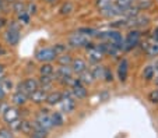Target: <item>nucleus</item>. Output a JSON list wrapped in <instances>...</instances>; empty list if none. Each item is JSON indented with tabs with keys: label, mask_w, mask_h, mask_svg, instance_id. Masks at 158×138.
I'll return each mask as SVG.
<instances>
[{
	"label": "nucleus",
	"mask_w": 158,
	"mask_h": 138,
	"mask_svg": "<svg viewBox=\"0 0 158 138\" xmlns=\"http://www.w3.org/2000/svg\"><path fill=\"white\" fill-rule=\"evenodd\" d=\"M38 88H39L38 80H36V78H34V77H28V78H25L24 81L18 82L17 87H15V91L23 92V93H25L27 96H30L31 93H32L35 89H38Z\"/></svg>",
	"instance_id": "f257e3e1"
},
{
	"label": "nucleus",
	"mask_w": 158,
	"mask_h": 138,
	"mask_svg": "<svg viewBox=\"0 0 158 138\" xmlns=\"http://www.w3.org/2000/svg\"><path fill=\"white\" fill-rule=\"evenodd\" d=\"M70 93L74 99H85L87 96H88V89L87 87L83 84V82L78 80V78H74L70 85Z\"/></svg>",
	"instance_id": "f03ea898"
},
{
	"label": "nucleus",
	"mask_w": 158,
	"mask_h": 138,
	"mask_svg": "<svg viewBox=\"0 0 158 138\" xmlns=\"http://www.w3.org/2000/svg\"><path fill=\"white\" fill-rule=\"evenodd\" d=\"M141 41V32L137 30H133L126 35V38L123 39V50H131L136 46L140 45Z\"/></svg>",
	"instance_id": "7ed1b4c3"
},
{
	"label": "nucleus",
	"mask_w": 158,
	"mask_h": 138,
	"mask_svg": "<svg viewBox=\"0 0 158 138\" xmlns=\"http://www.w3.org/2000/svg\"><path fill=\"white\" fill-rule=\"evenodd\" d=\"M56 57H57L56 52L53 50V48H49V46L38 49L35 53V59L38 61H41V63H52V61L56 60Z\"/></svg>",
	"instance_id": "20e7f679"
},
{
	"label": "nucleus",
	"mask_w": 158,
	"mask_h": 138,
	"mask_svg": "<svg viewBox=\"0 0 158 138\" xmlns=\"http://www.w3.org/2000/svg\"><path fill=\"white\" fill-rule=\"evenodd\" d=\"M59 106H60V112L63 114L64 113H73L76 109V99L72 96V93L69 92H63V98L62 101L59 102Z\"/></svg>",
	"instance_id": "39448f33"
},
{
	"label": "nucleus",
	"mask_w": 158,
	"mask_h": 138,
	"mask_svg": "<svg viewBox=\"0 0 158 138\" xmlns=\"http://www.w3.org/2000/svg\"><path fill=\"white\" fill-rule=\"evenodd\" d=\"M35 121L42 127V128L48 130V131L53 128V126H52V120H51V112H49L48 109H41V110L38 112V114H36V117H35Z\"/></svg>",
	"instance_id": "423d86ee"
},
{
	"label": "nucleus",
	"mask_w": 158,
	"mask_h": 138,
	"mask_svg": "<svg viewBox=\"0 0 158 138\" xmlns=\"http://www.w3.org/2000/svg\"><path fill=\"white\" fill-rule=\"evenodd\" d=\"M2 116H3V120L6 121L7 124L11 123V121L20 119V109L17 106H6V108L2 110Z\"/></svg>",
	"instance_id": "0eeeda50"
},
{
	"label": "nucleus",
	"mask_w": 158,
	"mask_h": 138,
	"mask_svg": "<svg viewBox=\"0 0 158 138\" xmlns=\"http://www.w3.org/2000/svg\"><path fill=\"white\" fill-rule=\"evenodd\" d=\"M91 42L87 36L81 35V34L76 32L69 38V46L70 48H85L88 43Z\"/></svg>",
	"instance_id": "6e6552de"
},
{
	"label": "nucleus",
	"mask_w": 158,
	"mask_h": 138,
	"mask_svg": "<svg viewBox=\"0 0 158 138\" xmlns=\"http://www.w3.org/2000/svg\"><path fill=\"white\" fill-rule=\"evenodd\" d=\"M3 36H4V42H6L9 46L15 48V46L20 43V39H21L20 31H13V30H9V28H7V30L4 31Z\"/></svg>",
	"instance_id": "1a4fd4ad"
},
{
	"label": "nucleus",
	"mask_w": 158,
	"mask_h": 138,
	"mask_svg": "<svg viewBox=\"0 0 158 138\" xmlns=\"http://www.w3.org/2000/svg\"><path fill=\"white\" fill-rule=\"evenodd\" d=\"M13 87H14V84H13L11 78L6 77V74H4L3 77L0 78V99L3 101L10 93V91L13 89Z\"/></svg>",
	"instance_id": "9d476101"
},
{
	"label": "nucleus",
	"mask_w": 158,
	"mask_h": 138,
	"mask_svg": "<svg viewBox=\"0 0 158 138\" xmlns=\"http://www.w3.org/2000/svg\"><path fill=\"white\" fill-rule=\"evenodd\" d=\"M48 92H49V91H46V89H44V88L39 87L38 89H35L30 96H28V101L36 103V105H39V103H44L45 101H46Z\"/></svg>",
	"instance_id": "9b49d317"
},
{
	"label": "nucleus",
	"mask_w": 158,
	"mask_h": 138,
	"mask_svg": "<svg viewBox=\"0 0 158 138\" xmlns=\"http://www.w3.org/2000/svg\"><path fill=\"white\" fill-rule=\"evenodd\" d=\"M87 59L89 60V63H93V64L99 63V61L104 59V53L98 49V46L94 45L93 48L87 49Z\"/></svg>",
	"instance_id": "f8f14e48"
},
{
	"label": "nucleus",
	"mask_w": 158,
	"mask_h": 138,
	"mask_svg": "<svg viewBox=\"0 0 158 138\" xmlns=\"http://www.w3.org/2000/svg\"><path fill=\"white\" fill-rule=\"evenodd\" d=\"M129 77V60L123 57L118 64V80L120 82H125Z\"/></svg>",
	"instance_id": "ddd939ff"
},
{
	"label": "nucleus",
	"mask_w": 158,
	"mask_h": 138,
	"mask_svg": "<svg viewBox=\"0 0 158 138\" xmlns=\"http://www.w3.org/2000/svg\"><path fill=\"white\" fill-rule=\"evenodd\" d=\"M70 67H72L73 74L78 75V74H81V73L85 71L88 66H87V61L84 60V59H81V57H73Z\"/></svg>",
	"instance_id": "4468645a"
},
{
	"label": "nucleus",
	"mask_w": 158,
	"mask_h": 138,
	"mask_svg": "<svg viewBox=\"0 0 158 138\" xmlns=\"http://www.w3.org/2000/svg\"><path fill=\"white\" fill-rule=\"evenodd\" d=\"M144 52L148 57H155L158 56V41H154V39H150L147 42L143 43Z\"/></svg>",
	"instance_id": "2eb2a0df"
},
{
	"label": "nucleus",
	"mask_w": 158,
	"mask_h": 138,
	"mask_svg": "<svg viewBox=\"0 0 158 138\" xmlns=\"http://www.w3.org/2000/svg\"><path fill=\"white\" fill-rule=\"evenodd\" d=\"M27 102H28V96L25 95V93L15 91V92L11 95V103H13L14 106H17V108H21V106H24Z\"/></svg>",
	"instance_id": "dca6fc26"
},
{
	"label": "nucleus",
	"mask_w": 158,
	"mask_h": 138,
	"mask_svg": "<svg viewBox=\"0 0 158 138\" xmlns=\"http://www.w3.org/2000/svg\"><path fill=\"white\" fill-rule=\"evenodd\" d=\"M62 98H63V92H60V91H52V92H48V96H46L45 102L48 103L49 106H55V105H59Z\"/></svg>",
	"instance_id": "f3484780"
},
{
	"label": "nucleus",
	"mask_w": 158,
	"mask_h": 138,
	"mask_svg": "<svg viewBox=\"0 0 158 138\" xmlns=\"http://www.w3.org/2000/svg\"><path fill=\"white\" fill-rule=\"evenodd\" d=\"M51 120H52V126L55 128H59V127L64 126V116L60 110H55L51 113Z\"/></svg>",
	"instance_id": "a211bd4d"
},
{
	"label": "nucleus",
	"mask_w": 158,
	"mask_h": 138,
	"mask_svg": "<svg viewBox=\"0 0 158 138\" xmlns=\"http://www.w3.org/2000/svg\"><path fill=\"white\" fill-rule=\"evenodd\" d=\"M38 82H39V87L41 88L49 91L52 88V85H53V82H55V77L53 75H39Z\"/></svg>",
	"instance_id": "6ab92c4d"
},
{
	"label": "nucleus",
	"mask_w": 158,
	"mask_h": 138,
	"mask_svg": "<svg viewBox=\"0 0 158 138\" xmlns=\"http://www.w3.org/2000/svg\"><path fill=\"white\" fill-rule=\"evenodd\" d=\"M155 77V70H154V66L152 64H148V66H146L143 69V71H141V78L143 80H146V81H152Z\"/></svg>",
	"instance_id": "aec40b11"
},
{
	"label": "nucleus",
	"mask_w": 158,
	"mask_h": 138,
	"mask_svg": "<svg viewBox=\"0 0 158 138\" xmlns=\"http://www.w3.org/2000/svg\"><path fill=\"white\" fill-rule=\"evenodd\" d=\"M72 60H73V57L70 53H62L59 54V56L56 57V61L59 63V66H70L72 64Z\"/></svg>",
	"instance_id": "412c9836"
},
{
	"label": "nucleus",
	"mask_w": 158,
	"mask_h": 138,
	"mask_svg": "<svg viewBox=\"0 0 158 138\" xmlns=\"http://www.w3.org/2000/svg\"><path fill=\"white\" fill-rule=\"evenodd\" d=\"M78 80H80L81 82H83L84 85H89V84H93L95 80H94L93 74L89 73V70L87 69L84 73H81V74H78Z\"/></svg>",
	"instance_id": "4be33fe9"
},
{
	"label": "nucleus",
	"mask_w": 158,
	"mask_h": 138,
	"mask_svg": "<svg viewBox=\"0 0 158 138\" xmlns=\"http://www.w3.org/2000/svg\"><path fill=\"white\" fill-rule=\"evenodd\" d=\"M104 69L105 67L99 63H95L91 69H89V73L93 74L94 80H98V78H102V74H104Z\"/></svg>",
	"instance_id": "5701e85b"
},
{
	"label": "nucleus",
	"mask_w": 158,
	"mask_h": 138,
	"mask_svg": "<svg viewBox=\"0 0 158 138\" xmlns=\"http://www.w3.org/2000/svg\"><path fill=\"white\" fill-rule=\"evenodd\" d=\"M55 67L52 63H42L39 66V75H53Z\"/></svg>",
	"instance_id": "b1692460"
},
{
	"label": "nucleus",
	"mask_w": 158,
	"mask_h": 138,
	"mask_svg": "<svg viewBox=\"0 0 158 138\" xmlns=\"http://www.w3.org/2000/svg\"><path fill=\"white\" fill-rule=\"evenodd\" d=\"M31 131H32V121L27 120V119H23L21 120V127H20V132L25 135H30Z\"/></svg>",
	"instance_id": "393cba45"
},
{
	"label": "nucleus",
	"mask_w": 158,
	"mask_h": 138,
	"mask_svg": "<svg viewBox=\"0 0 158 138\" xmlns=\"http://www.w3.org/2000/svg\"><path fill=\"white\" fill-rule=\"evenodd\" d=\"M30 138H49V131L45 128H34L30 134Z\"/></svg>",
	"instance_id": "a878e982"
},
{
	"label": "nucleus",
	"mask_w": 158,
	"mask_h": 138,
	"mask_svg": "<svg viewBox=\"0 0 158 138\" xmlns=\"http://www.w3.org/2000/svg\"><path fill=\"white\" fill-rule=\"evenodd\" d=\"M59 11H60L62 15H69L74 11V6H73V3H70V2H66V3L62 4V7H60Z\"/></svg>",
	"instance_id": "bb28decb"
},
{
	"label": "nucleus",
	"mask_w": 158,
	"mask_h": 138,
	"mask_svg": "<svg viewBox=\"0 0 158 138\" xmlns=\"http://www.w3.org/2000/svg\"><path fill=\"white\" fill-rule=\"evenodd\" d=\"M78 34H81V35L87 36V38H91V36H97V34H98V31L94 30V28H88V27H83V28H78L77 31Z\"/></svg>",
	"instance_id": "cd10ccee"
},
{
	"label": "nucleus",
	"mask_w": 158,
	"mask_h": 138,
	"mask_svg": "<svg viewBox=\"0 0 158 138\" xmlns=\"http://www.w3.org/2000/svg\"><path fill=\"white\" fill-rule=\"evenodd\" d=\"M11 9H13V13L18 15V14H21L23 11H25V3L24 2H21V0H17V2L13 3Z\"/></svg>",
	"instance_id": "c85d7f7f"
},
{
	"label": "nucleus",
	"mask_w": 158,
	"mask_h": 138,
	"mask_svg": "<svg viewBox=\"0 0 158 138\" xmlns=\"http://www.w3.org/2000/svg\"><path fill=\"white\" fill-rule=\"evenodd\" d=\"M17 21L20 22L21 25H28L30 24V21H31V15L28 14L27 11H23L21 14L17 15Z\"/></svg>",
	"instance_id": "c756f323"
},
{
	"label": "nucleus",
	"mask_w": 158,
	"mask_h": 138,
	"mask_svg": "<svg viewBox=\"0 0 158 138\" xmlns=\"http://www.w3.org/2000/svg\"><path fill=\"white\" fill-rule=\"evenodd\" d=\"M0 138H14V131H11L7 127H2L0 128Z\"/></svg>",
	"instance_id": "7c9ffc66"
},
{
	"label": "nucleus",
	"mask_w": 158,
	"mask_h": 138,
	"mask_svg": "<svg viewBox=\"0 0 158 138\" xmlns=\"http://www.w3.org/2000/svg\"><path fill=\"white\" fill-rule=\"evenodd\" d=\"M25 11H27L30 15H34L36 11H38V7H36L35 3L30 2V3H25Z\"/></svg>",
	"instance_id": "2f4dec72"
},
{
	"label": "nucleus",
	"mask_w": 158,
	"mask_h": 138,
	"mask_svg": "<svg viewBox=\"0 0 158 138\" xmlns=\"http://www.w3.org/2000/svg\"><path fill=\"white\" fill-rule=\"evenodd\" d=\"M148 101L151 103H154V105H158V88H155V89H152L151 92L148 93Z\"/></svg>",
	"instance_id": "473e14b6"
},
{
	"label": "nucleus",
	"mask_w": 158,
	"mask_h": 138,
	"mask_svg": "<svg viewBox=\"0 0 158 138\" xmlns=\"http://www.w3.org/2000/svg\"><path fill=\"white\" fill-rule=\"evenodd\" d=\"M21 120H23V117H20V119H17V120L11 121V123H9V128L11 130V131H20V127H21Z\"/></svg>",
	"instance_id": "72a5a7b5"
},
{
	"label": "nucleus",
	"mask_w": 158,
	"mask_h": 138,
	"mask_svg": "<svg viewBox=\"0 0 158 138\" xmlns=\"http://www.w3.org/2000/svg\"><path fill=\"white\" fill-rule=\"evenodd\" d=\"M9 30H13V31H20L21 32V27L23 25L20 24V22L17 21V20H14V21H7V25H6Z\"/></svg>",
	"instance_id": "f704fd0d"
},
{
	"label": "nucleus",
	"mask_w": 158,
	"mask_h": 138,
	"mask_svg": "<svg viewBox=\"0 0 158 138\" xmlns=\"http://www.w3.org/2000/svg\"><path fill=\"white\" fill-rule=\"evenodd\" d=\"M53 50L56 52V54L59 56V54L67 52V45H64V43H56V45L53 46Z\"/></svg>",
	"instance_id": "c9c22d12"
},
{
	"label": "nucleus",
	"mask_w": 158,
	"mask_h": 138,
	"mask_svg": "<svg viewBox=\"0 0 158 138\" xmlns=\"http://www.w3.org/2000/svg\"><path fill=\"white\" fill-rule=\"evenodd\" d=\"M102 78H105V81H106V82H112V81H114V74H112V71H110L108 67H105V69H104Z\"/></svg>",
	"instance_id": "e433bc0d"
},
{
	"label": "nucleus",
	"mask_w": 158,
	"mask_h": 138,
	"mask_svg": "<svg viewBox=\"0 0 158 138\" xmlns=\"http://www.w3.org/2000/svg\"><path fill=\"white\" fill-rule=\"evenodd\" d=\"M7 25V20L4 17H2V15H0V30H2V28H4Z\"/></svg>",
	"instance_id": "4c0bfd02"
},
{
	"label": "nucleus",
	"mask_w": 158,
	"mask_h": 138,
	"mask_svg": "<svg viewBox=\"0 0 158 138\" xmlns=\"http://www.w3.org/2000/svg\"><path fill=\"white\" fill-rule=\"evenodd\" d=\"M152 39H154V41H158V27H155L154 31H152Z\"/></svg>",
	"instance_id": "58836bf2"
},
{
	"label": "nucleus",
	"mask_w": 158,
	"mask_h": 138,
	"mask_svg": "<svg viewBox=\"0 0 158 138\" xmlns=\"http://www.w3.org/2000/svg\"><path fill=\"white\" fill-rule=\"evenodd\" d=\"M7 7V4H6V2L4 0H0V11H3L4 9Z\"/></svg>",
	"instance_id": "ea45409f"
},
{
	"label": "nucleus",
	"mask_w": 158,
	"mask_h": 138,
	"mask_svg": "<svg viewBox=\"0 0 158 138\" xmlns=\"http://www.w3.org/2000/svg\"><path fill=\"white\" fill-rule=\"evenodd\" d=\"M4 71H6V67H4V64H0V78L4 75Z\"/></svg>",
	"instance_id": "a19ab883"
},
{
	"label": "nucleus",
	"mask_w": 158,
	"mask_h": 138,
	"mask_svg": "<svg viewBox=\"0 0 158 138\" xmlns=\"http://www.w3.org/2000/svg\"><path fill=\"white\" fill-rule=\"evenodd\" d=\"M152 66H154V70H155V75H158V60L155 61V63L152 64Z\"/></svg>",
	"instance_id": "79ce46f5"
},
{
	"label": "nucleus",
	"mask_w": 158,
	"mask_h": 138,
	"mask_svg": "<svg viewBox=\"0 0 158 138\" xmlns=\"http://www.w3.org/2000/svg\"><path fill=\"white\" fill-rule=\"evenodd\" d=\"M6 2V4H13L14 2H17V0H4Z\"/></svg>",
	"instance_id": "37998d69"
},
{
	"label": "nucleus",
	"mask_w": 158,
	"mask_h": 138,
	"mask_svg": "<svg viewBox=\"0 0 158 138\" xmlns=\"http://www.w3.org/2000/svg\"><path fill=\"white\" fill-rule=\"evenodd\" d=\"M2 110H3V101L0 99V113H2Z\"/></svg>",
	"instance_id": "c03bdc74"
},
{
	"label": "nucleus",
	"mask_w": 158,
	"mask_h": 138,
	"mask_svg": "<svg viewBox=\"0 0 158 138\" xmlns=\"http://www.w3.org/2000/svg\"><path fill=\"white\" fill-rule=\"evenodd\" d=\"M45 2H46V3H55L56 0H45Z\"/></svg>",
	"instance_id": "a18cd8bd"
}]
</instances>
